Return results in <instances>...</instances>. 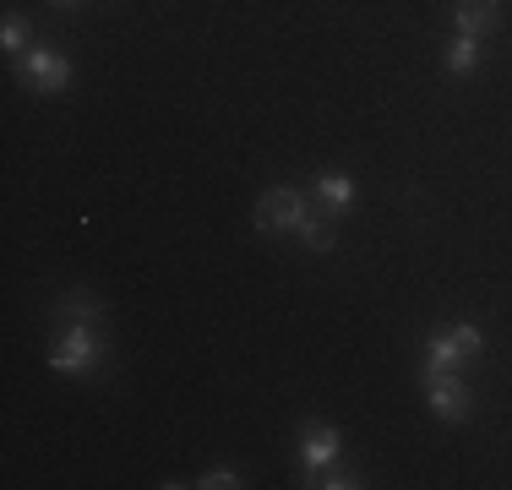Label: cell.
<instances>
[{
  "instance_id": "obj_1",
  "label": "cell",
  "mask_w": 512,
  "mask_h": 490,
  "mask_svg": "<svg viewBox=\"0 0 512 490\" xmlns=\"http://www.w3.org/2000/svg\"><path fill=\"white\" fill-rule=\"evenodd\" d=\"M104 360V338H99V322H66V333L50 349V371L60 376H93Z\"/></svg>"
},
{
  "instance_id": "obj_2",
  "label": "cell",
  "mask_w": 512,
  "mask_h": 490,
  "mask_svg": "<svg viewBox=\"0 0 512 490\" xmlns=\"http://www.w3.org/2000/svg\"><path fill=\"white\" fill-rule=\"evenodd\" d=\"M480 349H485V333L474 322H458V327H447V333L425 338V371H463Z\"/></svg>"
},
{
  "instance_id": "obj_3",
  "label": "cell",
  "mask_w": 512,
  "mask_h": 490,
  "mask_svg": "<svg viewBox=\"0 0 512 490\" xmlns=\"http://www.w3.org/2000/svg\"><path fill=\"white\" fill-rule=\"evenodd\" d=\"M306 196L295 186H273L262 191V202H256V229L262 235H300V224H306Z\"/></svg>"
},
{
  "instance_id": "obj_4",
  "label": "cell",
  "mask_w": 512,
  "mask_h": 490,
  "mask_svg": "<svg viewBox=\"0 0 512 490\" xmlns=\"http://www.w3.org/2000/svg\"><path fill=\"white\" fill-rule=\"evenodd\" d=\"M425 403H431V414L447 420V425L469 420V409H474L469 382H463L458 371H425Z\"/></svg>"
},
{
  "instance_id": "obj_5",
  "label": "cell",
  "mask_w": 512,
  "mask_h": 490,
  "mask_svg": "<svg viewBox=\"0 0 512 490\" xmlns=\"http://www.w3.org/2000/svg\"><path fill=\"white\" fill-rule=\"evenodd\" d=\"M338 452H344V431L327 420H311L306 431H300V469L306 474H322L338 463Z\"/></svg>"
},
{
  "instance_id": "obj_6",
  "label": "cell",
  "mask_w": 512,
  "mask_h": 490,
  "mask_svg": "<svg viewBox=\"0 0 512 490\" xmlns=\"http://www.w3.org/2000/svg\"><path fill=\"white\" fill-rule=\"evenodd\" d=\"M22 77L39 93H66L71 88V60L60 55V49H28V55H22Z\"/></svg>"
},
{
  "instance_id": "obj_7",
  "label": "cell",
  "mask_w": 512,
  "mask_h": 490,
  "mask_svg": "<svg viewBox=\"0 0 512 490\" xmlns=\"http://www.w3.org/2000/svg\"><path fill=\"white\" fill-rule=\"evenodd\" d=\"M453 22H458V33H469V39H485V33L502 28V0H458Z\"/></svg>"
},
{
  "instance_id": "obj_8",
  "label": "cell",
  "mask_w": 512,
  "mask_h": 490,
  "mask_svg": "<svg viewBox=\"0 0 512 490\" xmlns=\"http://www.w3.org/2000/svg\"><path fill=\"white\" fill-rule=\"evenodd\" d=\"M316 202H322L327 218H344L349 207H355V180H349L344 169H322V175H316Z\"/></svg>"
},
{
  "instance_id": "obj_9",
  "label": "cell",
  "mask_w": 512,
  "mask_h": 490,
  "mask_svg": "<svg viewBox=\"0 0 512 490\" xmlns=\"http://www.w3.org/2000/svg\"><path fill=\"white\" fill-rule=\"evenodd\" d=\"M447 71H453V77H474V71H480V39L458 33L453 49H447Z\"/></svg>"
},
{
  "instance_id": "obj_10",
  "label": "cell",
  "mask_w": 512,
  "mask_h": 490,
  "mask_svg": "<svg viewBox=\"0 0 512 490\" xmlns=\"http://www.w3.org/2000/svg\"><path fill=\"white\" fill-rule=\"evenodd\" d=\"M300 245H306V251H333V245H338V224H333V218H306V224H300Z\"/></svg>"
},
{
  "instance_id": "obj_11",
  "label": "cell",
  "mask_w": 512,
  "mask_h": 490,
  "mask_svg": "<svg viewBox=\"0 0 512 490\" xmlns=\"http://www.w3.org/2000/svg\"><path fill=\"white\" fill-rule=\"evenodd\" d=\"M60 316H66V322H99V305H93L88 289H77V294L60 300Z\"/></svg>"
},
{
  "instance_id": "obj_12",
  "label": "cell",
  "mask_w": 512,
  "mask_h": 490,
  "mask_svg": "<svg viewBox=\"0 0 512 490\" xmlns=\"http://www.w3.org/2000/svg\"><path fill=\"white\" fill-rule=\"evenodd\" d=\"M0 49H6V55H22V49H28V22H22L17 11H6V22H0Z\"/></svg>"
},
{
  "instance_id": "obj_13",
  "label": "cell",
  "mask_w": 512,
  "mask_h": 490,
  "mask_svg": "<svg viewBox=\"0 0 512 490\" xmlns=\"http://www.w3.org/2000/svg\"><path fill=\"white\" fill-rule=\"evenodd\" d=\"M311 485H322V490H360L365 480H360V474H349V469H338V463H333V469L311 474Z\"/></svg>"
},
{
  "instance_id": "obj_14",
  "label": "cell",
  "mask_w": 512,
  "mask_h": 490,
  "mask_svg": "<svg viewBox=\"0 0 512 490\" xmlns=\"http://www.w3.org/2000/svg\"><path fill=\"white\" fill-rule=\"evenodd\" d=\"M197 485H202V490H235V485H240V474L229 469V463H218V469H207Z\"/></svg>"
},
{
  "instance_id": "obj_15",
  "label": "cell",
  "mask_w": 512,
  "mask_h": 490,
  "mask_svg": "<svg viewBox=\"0 0 512 490\" xmlns=\"http://www.w3.org/2000/svg\"><path fill=\"white\" fill-rule=\"evenodd\" d=\"M50 6H55V11H82L88 0H50Z\"/></svg>"
}]
</instances>
